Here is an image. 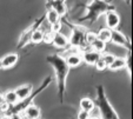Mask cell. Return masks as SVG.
Returning <instances> with one entry per match:
<instances>
[{"label": "cell", "instance_id": "obj_1", "mask_svg": "<svg viewBox=\"0 0 133 119\" xmlns=\"http://www.w3.org/2000/svg\"><path fill=\"white\" fill-rule=\"evenodd\" d=\"M47 63H50L53 66L55 72V79H57V85H58V94L59 100L63 103V98L65 94V87H66V78H67L70 66L67 65L66 60L59 54H52L46 58Z\"/></svg>", "mask_w": 133, "mask_h": 119}, {"label": "cell", "instance_id": "obj_2", "mask_svg": "<svg viewBox=\"0 0 133 119\" xmlns=\"http://www.w3.org/2000/svg\"><path fill=\"white\" fill-rule=\"evenodd\" d=\"M98 90V100H97V104H98L99 109L101 111V118H106V119H118L119 116L116 113V111L113 110V107L111 106V104L108 103L107 98L104 94V89L101 85H99L97 87Z\"/></svg>", "mask_w": 133, "mask_h": 119}, {"label": "cell", "instance_id": "obj_3", "mask_svg": "<svg viewBox=\"0 0 133 119\" xmlns=\"http://www.w3.org/2000/svg\"><path fill=\"white\" fill-rule=\"evenodd\" d=\"M111 10H114V7L111 5H107L106 3H104L103 0H94V1L88 6V14L83 17V18L80 19V21H85V20H87V19L96 20L100 13H106Z\"/></svg>", "mask_w": 133, "mask_h": 119}, {"label": "cell", "instance_id": "obj_4", "mask_svg": "<svg viewBox=\"0 0 133 119\" xmlns=\"http://www.w3.org/2000/svg\"><path fill=\"white\" fill-rule=\"evenodd\" d=\"M85 34L86 32H84L80 28H72V33H71L70 38H68V41H70V45L73 46V47H83L84 43L86 44L85 40Z\"/></svg>", "mask_w": 133, "mask_h": 119}, {"label": "cell", "instance_id": "obj_5", "mask_svg": "<svg viewBox=\"0 0 133 119\" xmlns=\"http://www.w3.org/2000/svg\"><path fill=\"white\" fill-rule=\"evenodd\" d=\"M111 41L118 46H123V47H126L127 50H131V45L128 39L125 37V34H123L120 31L116 30V28L111 30Z\"/></svg>", "mask_w": 133, "mask_h": 119}, {"label": "cell", "instance_id": "obj_6", "mask_svg": "<svg viewBox=\"0 0 133 119\" xmlns=\"http://www.w3.org/2000/svg\"><path fill=\"white\" fill-rule=\"evenodd\" d=\"M105 23H106L107 28L114 30V28H117L119 26V24H120V17H119V14L116 11L111 10V11H108V12H106Z\"/></svg>", "mask_w": 133, "mask_h": 119}, {"label": "cell", "instance_id": "obj_7", "mask_svg": "<svg viewBox=\"0 0 133 119\" xmlns=\"http://www.w3.org/2000/svg\"><path fill=\"white\" fill-rule=\"evenodd\" d=\"M51 43L58 48H66L68 45H70V41H68V38L63 34L61 32H57L52 34V40Z\"/></svg>", "mask_w": 133, "mask_h": 119}, {"label": "cell", "instance_id": "obj_8", "mask_svg": "<svg viewBox=\"0 0 133 119\" xmlns=\"http://www.w3.org/2000/svg\"><path fill=\"white\" fill-rule=\"evenodd\" d=\"M99 58H100V53L94 50H92V48L81 53V59H83V61L86 63L87 65H94L96 61L98 60Z\"/></svg>", "mask_w": 133, "mask_h": 119}, {"label": "cell", "instance_id": "obj_9", "mask_svg": "<svg viewBox=\"0 0 133 119\" xmlns=\"http://www.w3.org/2000/svg\"><path fill=\"white\" fill-rule=\"evenodd\" d=\"M19 60V56L17 53H10L6 54L1 60H0V67L1 69H11Z\"/></svg>", "mask_w": 133, "mask_h": 119}, {"label": "cell", "instance_id": "obj_10", "mask_svg": "<svg viewBox=\"0 0 133 119\" xmlns=\"http://www.w3.org/2000/svg\"><path fill=\"white\" fill-rule=\"evenodd\" d=\"M24 113H25L26 118H30V119H38V118H40V116H41L40 109H39L37 105H33V104L28 105V106L24 110Z\"/></svg>", "mask_w": 133, "mask_h": 119}, {"label": "cell", "instance_id": "obj_11", "mask_svg": "<svg viewBox=\"0 0 133 119\" xmlns=\"http://www.w3.org/2000/svg\"><path fill=\"white\" fill-rule=\"evenodd\" d=\"M66 63L67 65L71 67H78L81 63H83V59H81V53H70L66 56Z\"/></svg>", "mask_w": 133, "mask_h": 119}, {"label": "cell", "instance_id": "obj_12", "mask_svg": "<svg viewBox=\"0 0 133 119\" xmlns=\"http://www.w3.org/2000/svg\"><path fill=\"white\" fill-rule=\"evenodd\" d=\"M14 91H15V93H17L19 100H24V99H26L27 97H30L31 93H32V85H23V86L15 89Z\"/></svg>", "mask_w": 133, "mask_h": 119}, {"label": "cell", "instance_id": "obj_13", "mask_svg": "<svg viewBox=\"0 0 133 119\" xmlns=\"http://www.w3.org/2000/svg\"><path fill=\"white\" fill-rule=\"evenodd\" d=\"M126 66V58H119V57H116L114 60L108 65V69L112 70V71H118V70L125 69Z\"/></svg>", "mask_w": 133, "mask_h": 119}, {"label": "cell", "instance_id": "obj_14", "mask_svg": "<svg viewBox=\"0 0 133 119\" xmlns=\"http://www.w3.org/2000/svg\"><path fill=\"white\" fill-rule=\"evenodd\" d=\"M19 101V98H18L15 91H7L5 94H4V103L7 104L8 106H13Z\"/></svg>", "mask_w": 133, "mask_h": 119}, {"label": "cell", "instance_id": "obj_15", "mask_svg": "<svg viewBox=\"0 0 133 119\" xmlns=\"http://www.w3.org/2000/svg\"><path fill=\"white\" fill-rule=\"evenodd\" d=\"M46 20H47V23L50 24V25H54V24L60 21V15H59V13L55 10L51 8V10L46 13Z\"/></svg>", "mask_w": 133, "mask_h": 119}, {"label": "cell", "instance_id": "obj_16", "mask_svg": "<svg viewBox=\"0 0 133 119\" xmlns=\"http://www.w3.org/2000/svg\"><path fill=\"white\" fill-rule=\"evenodd\" d=\"M44 36H45V33L41 28L33 30L31 33V41L33 44H40L41 41H44Z\"/></svg>", "mask_w": 133, "mask_h": 119}, {"label": "cell", "instance_id": "obj_17", "mask_svg": "<svg viewBox=\"0 0 133 119\" xmlns=\"http://www.w3.org/2000/svg\"><path fill=\"white\" fill-rule=\"evenodd\" d=\"M97 38L107 44L108 41H111V30L110 28H100L99 32L97 33Z\"/></svg>", "mask_w": 133, "mask_h": 119}, {"label": "cell", "instance_id": "obj_18", "mask_svg": "<svg viewBox=\"0 0 133 119\" xmlns=\"http://www.w3.org/2000/svg\"><path fill=\"white\" fill-rule=\"evenodd\" d=\"M90 46H91L92 50L97 51V52H99V53H101V52H104V51L106 50V43H104L103 40H100V39H98V38L93 41Z\"/></svg>", "mask_w": 133, "mask_h": 119}, {"label": "cell", "instance_id": "obj_19", "mask_svg": "<svg viewBox=\"0 0 133 119\" xmlns=\"http://www.w3.org/2000/svg\"><path fill=\"white\" fill-rule=\"evenodd\" d=\"M96 104L94 103V100H92L91 98H83L80 100V109L81 110H85V111H90L91 109H92V106Z\"/></svg>", "mask_w": 133, "mask_h": 119}, {"label": "cell", "instance_id": "obj_20", "mask_svg": "<svg viewBox=\"0 0 133 119\" xmlns=\"http://www.w3.org/2000/svg\"><path fill=\"white\" fill-rule=\"evenodd\" d=\"M52 5H53V10L57 11L60 17L65 14L66 10H65V6H64V4H63V0H54V1H52Z\"/></svg>", "mask_w": 133, "mask_h": 119}, {"label": "cell", "instance_id": "obj_21", "mask_svg": "<svg viewBox=\"0 0 133 119\" xmlns=\"http://www.w3.org/2000/svg\"><path fill=\"white\" fill-rule=\"evenodd\" d=\"M88 113H90V118H92V119L101 118V111H100L98 105H96V104L92 106V109L88 111Z\"/></svg>", "mask_w": 133, "mask_h": 119}, {"label": "cell", "instance_id": "obj_22", "mask_svg": "<svg viewBox=\"0 0 133 119\" xmlns=\"http://www.w3.org/2000/svg\"><path fill=\"white\" fill-rule=\"evenodd\" d=\"M97 39V33H93V32H86L85 34V40L87 45H91L93 41Z\"/></svg>", "mask_w": 133, "mask_h": 119}, {"label": "cell", "instance_id": "obj_23", "mask_svg": "<svg viewBox=\"0 0 133 119\" xmlns=\"http://www.w3.org/2000/svg\"><path fill=\"white\" fill-rule=\"evenodd\" d=\"M100 57H101V59H103V60L106 63V65H107V67H108V65H110V64L112 63L113 60H114V58H116V56H113V54H111V53L100 54Z\"/></svg>", "mask_w": 133, "mask_h": 119}, {"label": "cell", "instance_id": "obj_24", "mask_svg": "<svg viewBox=\"0 0 133 119\" xmlns=\"http://www.w3.org/2000/svg\"><path fill=\"white\" fill-rule=\"evenodd\" d=\"M94 66H96V69L98 70V71H104V70L107 69V65H106V63L103 60V59H101V57L96 61Z\"/></svg>", "mask_w": 133, "mask_h": 119}, {"label": "cell", "instance_id": "obj_25", "mask_svg": "<svg viewBox=\"0 0 133 119\" xmlns=\"http://www.w3.org/2000/svg\"><path fill=\"white\" fill-rule=\"evenodd\" d=\"M51 32L52 33H57V32H60L61 31V27H63V25H61V23L59 21V23L54 24V25H51Z\"/></svg>", "mask_w": 133, "mask_h": 119}, {"label": "cell", "instance_id": "obj_26", "mask_svg": "<svg viewBox=\"0 0 133 119\" xmlns=\"http://www.w3.org/2000/svg\"><path fill=\"white\" fill-rule=\"evenodd\" d=\"M78 119H90V113L88 111H85V110H80V112L78 113Z\"/></svg>", "mask_w": 133, "mask_h": 119}, {"label": "cell", "instance_id": "obj_27", "mask_svg": "<svg viewBox=\"0 0 133 119\" xmlns=\"http://www.w3.org/2000/svg\"><path fill=\"white\" fill-rule=\"evenodd\" d=\"M3 103H4V96L0 94V104H3Z\"/></svg>", "mask_w": 133, "mask_h": 119}]
</instances>
